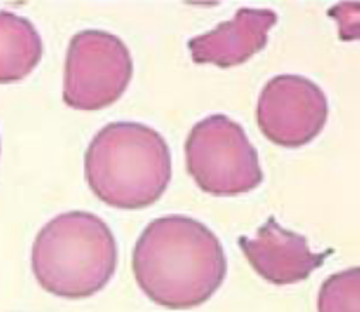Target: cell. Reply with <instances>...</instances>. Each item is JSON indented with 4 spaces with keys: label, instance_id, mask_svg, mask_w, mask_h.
Segmentation results:
<instances>
[{
    "label": "cell",
    "instance_id": "cell-1",
    "mask_svg": "<svg viewBox=\"0 0 360 312\" xmlns=\"http://www.w3.org/2000/svg\"><path fill=\"white\" fill-rule=\"evenodd\" d=\"M141 291L168 309H191L207 302L224 284L228 260L218 236L186 215L151 221L131 257Z\"/></svg>",
    "mask_w": 360,
    "mask_h": 312
},
{
    "label": "cell",
    "instance_id": "cell-2",
    "mask_svg": "<svg viewBox=\"0 0 360 312\" xmlns=\"http://www.w3.org/2000/svg\"><path fill=\"white\" fill-rule=\"evenodd\" d=\"M84 169L96 198L124 211L155 204L172 176L167 141L153 127L137 122L102 127L86 148Z\"/></svg>",
    "mask_w": 360,
    "mask_h": 312
},
{
    "label": "cell",
    "instance_id": "cell-3",
    "mask_svg": "<svg viewBox=\"0 0 360 312\" xmlns=\"http://www.w3.org/2000/svg\"><path fill=\"white\" fill-rule=\"evenodd\" d=\"M117 266V245L102 218L71 211L53 218L36 236L32 268L53 295L82 299L102 291Z\"/></svg>",
    "mask_w": 360,
    "mask_h": 312
},
{
    "label": "cell",
    "instance_id": "cell-4",
    "mask_svg": "<svg viewBox=\"0 0 360 312\" xmlns=\"http://www.w3.org/2000/svg\"><path fill=\"white\" fill-rule=\"evenodd\" d=\"M187 171L215 197H236L263 181L259 152L245 129L229 116L211 115L198 122L186 141Z\"/></svg>",
    "mask_w": 360,
    "mask_h": 312
},
{
    "label": "cell",
    "instance_id": "cell-5",
    "mask_svg": "<svg viewBox=\"0 0 360 312\" xmlns=\"http://www.w3.org/2000/svg\"><path fill=\"white\" fill-rule=\"evenodd\" d=\"M131 77L133 58L117 36L84 30L70 41L63 99L77 110H101L124 93Z\"/></svg>",
    "mask_w": 360,
    "mask_h": 312
},
{
    "label": "cell",
    "instance_id": "cell-6",
    "mask_svg": "<svg viewBox=\"0 0 360 312\" xmlns=\"http://www.w3.org/2000/svg\"><path fill=\"white\" fill-rule=\"evenodd\" d=\"M328 98L311 79L284 74L271 78L260 92L256 119L274 144L297 148L311 143L328 120Z\"/></svg>",
    "mask_w": 360,
    "mask_h": 312
},
{
    "label": "cell",
    "instance_id": "cell-7",
    "mask_svg": "<svg viewBox=\"0 0 360 312\" xmlns=\"http://www.w3.org/2000/svg\"><path fill=\"white\" fill-rule=\"evenodd\" d=\"M239 246L256 273L276 285L307 280L332 253H314L305 236L284 229L274 216H270L253 238H239Z\"/></svg>",
    "mask_w": 360,
    "mask_h": 312
},
{
    "label": "cell",
    "instance_id": "cell-8",
    "mask_svg": "<svg viewBox=\"0 0 360 312\" xmlns=\"http://www.w3.org/2000/svg\"><path fill=\"white\" fill-rule=\"evenodd\" d=\"M278 22L271 9H239L232 20L218 25L211 32L188 41L194 63L229 68L249 61L262 51L269 33Z\"/></svg>",
    "mask_w": 360,
    "mask_h": 312
},
{
    "label": "cell",
    "instance_id": "cell-9",
    "mask_svg": "<svg viewBox=\"0 0 360 312\" xmlns=\"http://www.w3.org/2000/svg\"><path fill=\"white\" fill-rule=\"evenodd\" d=\"M43 40L26 18L0 11V84H13L29 77L43 57Z\"/></svg>",
    "mask_w": 360,
    "mask_h": 312
},
{
    "label": "cell",
    "instance_id": "cell-10",
    "mask_svg": "<svg viewBox=\"0 0 360 312\" xmlns=\"http://www.w3.org/2000/svg\"><path fill=\"white\" fill-rule=\"evenodd\" d=\"M318 312H360V268L328 277L318 294Z\"/></svg>",
    "mask_w": 360,
    "mask_h": 312
}]
</instances>
